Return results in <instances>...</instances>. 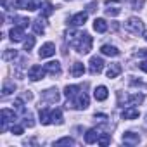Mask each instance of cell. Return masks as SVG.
I'll return each instance as SVG.
<instances>
[{"label": "cell", "mask_w": 147, "mask_h": 147, "mask_svg": "<svg viewBox=\"0 0 147 147\" xmlns=\"http://www.w3.org/2000/svg\"><path fill=\"white\" fill-rule=\"evenodd\" d=\"M82 90V87H78V85H67L66 88H64V94H66V97L67 99H73L78 92Z\"/></svg>", "instance_id": "7402d4cb"}, {"label": "cell", "mask_w": 147, "mask_h": 147, "mask_svg": "<svg viewBox=\"0 0 147 147\" xmlns=\"http://www.w3.org/2000/svg\"><path fill=\"white\" fill-rule=\"evenodd\" d=\"M92 43H94V40H92V36L88 33H76L73 47H75L80 54H88L92 50Z\"/></svg>", "instance_id": "6da1fadb"}, {"label": "cell", "mask_w": 147, "mask_h": 147, "mask_svg": "<svg viewBox=\"0 0 147 147\" xmlns=\"http://www.w3.org/2000/svg\"><path fill=\"white\" fill-rule=\"evenodd\" d=\"M104 67V61L100 57H92L90 59V73L92 75H99Z\"/></svg>", "instance_id": "9c48e42d"}, {"label": "cell", "mask_w": 147, "mask_h": 147, "mask_svg": "<svg viewBox=\"0 0 147 147\" xmlns=\"http://www.w3.org/2000/svg\"><path fill=\"white\" fill-rule=\"evenodd\" d=\"M11 40L12 42H21L26 35H24V28H21V26H14L12 30H11Z\"/></svg>", "instance_id": "8fae6325"}, {"label": "cell", "mask_w": 147, "mask_h": 147, "mask_svg": "<svg viewBox=\"0 0 147 147\" xmlns=\"http://www.w3.org/2000/svg\"><path fill=\"white\" fill-rule=\"evenodd\" d=\"M14 90H16V85H14V83H5L4 88H2V94H4V95H9V94H12Z\"/></svg>", "instance_id": "4dcf8cb0"}, {"label": "cell", "mask_w": 147, "mask_h": 147, "mask_svg": "<svg viewBox=\"0 0 147 147\" xmlns=\"http://www.w3.org/2000/svg\"><path fill=\"white\" fill-rule=\"evenodd\" d=\"M94 30H95L97 33H106V31H107V23H106L104 19L97 18V19L94 21Z\"/></svg>", "instance_id": "ffe728a7"}, {"label": "cell", "mask_w": 147, "mask_h": 147, "mask_svg": "<svg viewBox=\"0 0 147 147\" xmlns=\"http://www.w3.org/2000/svg\"><path fill=\"white\" fill-rule=\"evenodd\" d=\"M33 31H35L36 35H42V33L45 31V24H43L42 18H40V19H36V21L33 23Z\"/></svg>", "instance_id": "cb8c5ba5"}, {"label": "cell", "mask_w": 147, "mask_h": 147, "mask_svg": "<svg viewBox=\"0 0 147 147\" xmlns=\"http://www.w3.org/2000/svg\"><path fill=\"white\" fill-rule=\"evenodd\" d=\"M11 131H12L14 135H23V131H24V130H23V126H21V125H12V126H11Z\"/></svg>", "instance_id": "e575fe53"}, {"label": "cell", "mask_w": 147, "mask_h": 147, "mask_svg": "<svg viewBox=\"0 0 147 147\" xmlns=\"http://www.w3.org/2000/svg\"><path fill=\"white\" fill-rule=\"evenodd\" d=\"M0 118H2V130H5V128H7V123L16 119V113L11 111V109H2V113H0Z\"/></svg>", "instance_id": "ba28073f"}, {"label": "cell", "mask_w": 147, "mask_h": 147, "mask_svg": "<svg viewBox=\"0 0 147 147\" xmlns=\"http://www.w3.org/2000/svg\"><path fill=\"white\" fill-rule=\"evenodd\" d=\"M123 142L126 145H135V144L140 142V137L137 133H133V131H126V133H123Z\"/></svg>", "instance_id": "4fadbf2b"}, {"label": "cell", "mask_w": 147, "mask_h": 147, "mask_svg": "<svg viewBox=\"0 0 147 147\" xmlns=\"http://www.w3.org/2000/svg\"><path fill=\"white\" fill-rule=\"evenodd\" d=\"M107 95H109V92H107V88H106L104 85H100V87H97V88L94 90V97H95L97 100H106Z\"/></svg>", "instance_id": "2e32d148"}, {"label": "cell", "mask_w": 147, "mask_h": 147, "mask_svg": "<svg viewBox=\"0 0 147 147\" xmlns=\"http://www.w3.org/2000/svg\"><path fill=\"white\" fill-rule=\"evenodd\" d=\"M138 66H140V69H142V71H145V73H147V61H142Z\"/></svg>", "instance_id": "8d00e7d4"}, {"label": "cell", "mask_w": 147, "mask_h": 147, "mask_svg": "<svg viewBox=\"0 0 147 147\" xmlns=\"http://www.w3.org/2000/svg\"><path fill=\"white\" fill-rule=\"evenodd\" d=\"M119 73H121V64H119V62H114V64H111L109 69H107V78H109V80H111V78H116Z\"/></svg>", "instance_id": "d6986e66"}, {"label": "cell", "mask_w": 147, "mask_h": 147, "mask_svg": "<svg viewBox=\"0 0 147 147\" xmlns=\"http://www.w3.org/2000/svg\"><path fill=\"white\" fill-rule=\"evenodd\" d=\"M54 54H55V45H54L52 42L43 43V45L40 47V50H38V55H40L42 59H45V57H52Z\"/></svg>", "instance_id": "52a82bcc"}, {"label": "cell", "mask_w": 147, "mask_h": 147, "mask_svg": "<svg viewBox=\"0 0 147 147\" xmlns=\"http://www.w3.org/2000/svg\"><path fill=\"white\" fill-rule=\"evenodd\" d=\"M111 142V137L107 135V133H100V137H99V144L100 145H107Z\"/></svg>", "instance_id": "d6a6232c"}, {"label": "cell", "mask_w": 147, "mask_h": 147, "mask_svg": "<svg viewBox=\"0 0 147 147\" xmlns=\"http://www.w3.org/2000/svg\"><path fill=\"white\" fill-rule=\"evenodd\" d=\"M95 7H97V4L94 2V4H90V5H88L87 9H88V12H94V11H95Z\"/></svg>", "instance_id": "74e56055"}, {"label": "cell", "mask_w": 147, "mask_h": 147, "mask_svg": "<svg viewBox=\"0 0 147 147\" xmlns=\"http://www.w3.org/2000/svg\"><path fill=\"white\" fill-rule=\"evenodd\" d=\"M54 145H55V147H61V145H75V140H73V138H69V137H64V138L57 140Z\"/></svg>", "instance_id": "83f0119b"}, {"label": "cell", "mask_w": 147, "mask_h": 147, "mask_svg": "<svg viewBox=\"0 0 147 147\" xmlns=\"http://www.w3.org/2000/svg\"><path fill=\"white\" fill-rule=\"evenodd\" d=\"M144 4H145V0H131V7H133L135 11L142 9V7H144Z\"/></svg>", "instance_id": "836d02e7"}, {"label": "cell", "mask_w": 147, "mask_h": 147, "mask_svg": "<svg viewBox=\"0 0 147 147\" xmlns=\"http://www.w3.org/2000/svg\"><path fill=\"white\" fill-rule=\"evenodd\" d=\"M67 107H75V109H87L88 107V95L85 92H78L71 100H67Z\"/></svg>", "instance_id": "7a4b0ae2"}, {"label": "cell", "mask_w": 147, "mask_h": 147, "mask_svg": "<svg viewBox=\"0 0 147 147\" xmlns=\"http://www.w3.org/2000/svg\"><path fill=\"white\" fill-rule=\"evenodd\" d=\"M43 99H45L47 102L55 104V102L59 100V92H57V88H49V90H45V92H43Z\"/></svg>", "instance_id": "7c38bea8"}, {"label": "cell", "mask_w": 147, "mask_h": 147, "mask_svg": "<svg viewBox=\"0 0 147 147\" xmlns=\"http://www.w3.org/2000/svg\"><path fill=\"white\" fill-rule=\"evenodd\" d=\"M138 109L137 107H126L123 113H121V116H123V119H135V118H138Z\"/></svg>", "instance_id": "e0dca14e"}, {"label": "cell", "mask_w": 147, "mask_h": 147, "mask_svg": "<svg viewBox=\"0 0 147 147\" xmlns=\"http://www.w3.org/2000/svg\"><path fill=\"white\" fill-rule=\"evenodd\" d=\"M99 137H100V131L97 128H92L85 133V142L87 144H94V142H99Z\"/></svg>", "instance_id": "5bb4252c"}, {"label": "cell", "mask_w": 147, "mask_h": 147, "mask_svg": "<svg viewBox=\"0 0 147 147\" xmlns=\"http://www.w3.org/2000/svg\"><path fill=\"white\" fill-rule=\"evenodd\" d=\"M87 18H88L87 12H78V14H75V16L71 18L69 24H71V26H83L85 21H87Z\"/></svg>", "instance_id": "30bf717a"}, {"label": "cell", "mask_w": 147, "mask_h": 147, "mask_svg": "<svg viewBox=\"0 0 147 147\" xmlns=\"http://www.w3.org/2000/svg\"><path fill=\"white\" fill-rule=\"evenodd\" d=\"M50 119H52V123L61 125V123H62V113H61V109L52 111V113H50Z\"/></svg>", "instance_id": "d4e9b609"}, {"label": "cell", "mask_w": 147, "mask_h": 147, "mask_svg": "<svg viewBox=\"0 0 147 147\" xmlns=\"http://www.w3.org/2000/svg\"><path fill=\"white\" fill-rule=\"evenodd\" d=\"M144 38H145V40H147V31H145V33H144Z\"/></svg>", "instance_id": "f35d334b"}, {"label": "cell", "mask_w": 147, "mask_h": 147, "mask_svg": "<svg viewBox=\"0 0 147 147\" xmlns=\"http://www.w3.org/2000/svg\"><path fill=\"white\" fill-rule=\"evenodd\" d=\"M33 45H35V36H28L26 42H24V50L30 52V50L33 49Z\"/></svg>", "instance_id": "1f68e13d"}, {"label": "cell", "mask_w": 147, "mask_h": 147, "mask_svg": "<svg viewBox=\"0 0 147 147\" xmlns=\"http://www.w3.org/2000/svg\"><path fill=\"white\" fill-rule=\"evenodd\" d=\"M137 55H138V57H147V49H140V50L137 52Z\"/></svg>", "instance_id": "d590c367"}, {"label": "cell", "mask_w": 147, "mask_h": 147, "mask_svg": "<svg viewBox=\"0 0 147 147\" xmlns=\"http://www.w3.org/2000/svg\"><path fill=\"white\" fill-rule=\"evenodd\" d=\"M18 57V52L16 50H5L4 52V61H14Z\"/></svg>", "instance_id": "f546056e"}, {"label": "cell", "mask_w": 147, "mask_h": 147, "mask_svg": "<svg viewBox=\"0 0 147 147\" xmlns=\"http://www.w3.org/2000/svg\"><path fill=\"white\" fill-rule=\"evenodd\" d=\"M43 67H45L47 73H50V75H59V73H61V64H59L57 61H50V62H47Z\"/></svg>", "instance_id": "9a60e30c"}, {"label": "cell", "mask_w": 147, "mask_h": 147, "mask_svg": "<svg viewBox=\"0 0 147 147\" xmlns=\"http://www.w3.org/2000/svg\"><path fill=\"white\" fill-rule=\"evenodd\" d=\"M100 52H102L104 55H111V57H116V55H119V50H118L114 45H102Z\"/></svg>", "instance_id": "44dd1931"}, {"label": "cell", "mask_w": 147, "mask_h": 147, "mask_svg": "<svg viewBox=\"0 0 147 147\" xmlns=\"http://www.w3.org/2000/svg\"><path fill=\"white\" fill-rule=\"evenodd\" d=\"M125 26H126V30H128L130 33H133V35H140V33L144 31V24H142V21H140L138 18H130Z\"/></svg>", "instance_id": "3957f363"}, {"label": "cell", "mask_w": 147, "mask_h": 147, "mask_svg": "<svg viewBox=\"0 0 147 147\" xmlns=\"http://www.w3.org/2000/svg\"><path fill=\"white\" fill-rule=\"evenodd\" d=\"M83 73H85V66H83V62H75V64H73L71 75L75 76V78H80V76H83Z\"/></svg>", "instance_id": "ac0fdd59"}, {"label": "cell", "mask_w": 147, "mask_h": 147, "mask_svg": "<svg viewBox=\"0 0 147 147\" xmlns=\"http://www.w3.org/2000/svg\"><path fill=\"white\" fill-rule=\"evenodd\" d=\"M52 12H54L52 4H50V2H45V4H43V7H42V16H43V18H49Z\"/></svg>", "instance_id": "484cf974"}, {"label": "cell", "mask_w": 147, "mask_h": 147, "mask_svg": "<svg viewBox=\"0 0 147 147\" xmlns=\"http://www.w3.org/2000/svg\"><path fill=\"white\" fill-rule=\"evenodd\" d=\"M16 7L28 9V11H36L40 7V0H16Z\"/></svg>", "instance_id": "8992f818"}, {"label": "cell", "mask_w": 147, "mask_h": 147, "mask_svg": "<svg viewBox=\"0 0 147 147\" xmlns=\"http://www.w3.org/2000/svg\"><path fill=\"white\" fill-rule=\"evenodd\" d=\"M142 100H144V95H138V94H137V95L128 97V99L125 100V104H128V106H130V104H140Z\"/></svg>", "instance_id": "4316f807"}, {"label": "cell", "mask_w": 147, "mask_h": 147, "mask_svg": "<svg viewBox=\"0 0 147 147\" xmlns=\"http://www.w3.org/2000/svg\"><path fill=\"white\" fill-rule=\"evenodd\" d=\"M14 21H16L18 26H21V28H28V24L31 23L28 18H14Z\"/></svg>", "instance_id": "f1b7e54d"}, {"label": "cell", "mask_w": 147, "mask_h": 147, "mask_svg": "<svg viewBox=\"0 0 147 147\" xmlns=\"http://www.w3.org/2000/svg\"><path fill=\"white\" fill-rule=\"evenodd\" d=\"M45 67H42V66H38V64H35V66H31L30 67V71H28V76H30V80L31 82H38V80H42L43 76H45Z\"/></svg>", "instance_id": "5b68a950"}, {"label": "cell", "mask_w": 147, "mask_h": 147, "mask_svg": "<svg viewBox=\"0 0 147 147\" xmlns=\"http://www.w3.org/2000/svg\"><path fill=\"white\" fill-rule=\"evenodd\" d=\"M50 113H52V111H49V109H40V121H42V125H49V123H52V119H50Z\"/></svg>", "instance_id": "603a6c76"}, {"label": "cell", "mask_w": 147, "mask_h": 147, "mask_svg": "<svg viewBox=\"0 0 147 147\" xmlns=\"http://www.w3.org/2000/svg\"><path fill=\"white\" fill-rule=\"evenodd\" d=\"M121 12V2L119 0H106V14L114 18Z\"/></svg>", "instance_id": "277c9868"}]
</instances>
